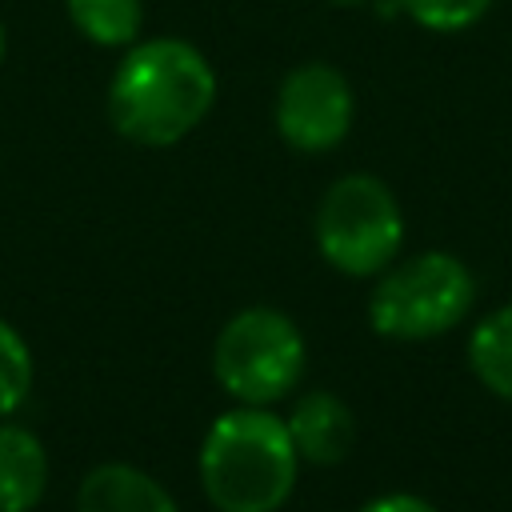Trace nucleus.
<instances>
[{
  "label": "nucleus",
  "instance_id": "nucleus-7",
  "mask_svg": "<svg viewBox=\"0 0 512 512\" xmlns=\"http://www.w3.org/2000/svg\"><path fill=\"white\" fill-rule=\"evenodd\" d=\"M284 424H288V436L304 464H320V468L340 464L356 444V416L328 388L304 392L292 404V412L284 416Z\"/></svg>",
  "mask_w": 512,
  "mask_h": 512
},
{
  "label": "nucleus",
  "instance_id": "nucleus-3",
  "mask_svg": "<svg viewBox=\"0 0 512 512\" xmlns=\"http://www.w3.org/2000/svg\"><path fill=\"white\" fill-rule=\"evenodd\" d=\"M476 304V276L452 252H416L392 260L368 292V324L384 340L416 344L452 332Z\"/></svg>",
  "mask_w": 512,
  "mask_h": 512
},
{
  "label": "nucleus",
  "instance_id": "nucleus-10",
  "mask_svg": "<svg viewBox=\"0 0 512 512\" xmlns=\"http://www.w3.org/2000/svg\"><path fill=\"white\" fill-rule=\"evenodd\" d=\"M464 356L480 388L512 404V304H500L472 324Z\"/></svg>",
  "mask_w": 512,
  "mask_h": 512
},
{
  "label": "nucleus",
  "instance_id": "nucleus-12",
  "mask_svg": "<svg viewBox=\"0 0 512 512\" xmlns=\"http://www.w3.org/2000/svg\"><path fill=\"white\" fill-rule=\"evenodd\" d=\"M32 392V352L24 336L0 316V420L12 416Z\"/></svg>",
  "mask_w": 512,
  "mask_h": 512
},
{
  "label": "nucleus",
  "instance_id": "nucleus-1",
  "mask_svg": "<svg viewBox=\"0 0 512 512\" xmlns=\"http://www.w3.org/2000/svg\"><path fill=\"white\" fill-rule=\"evenodd\" d=\"M216 72L200 48L176 36L136 44L112 72L108 120L140 148H172L212 112Z\"/></svg>",
  "mask_w": 512,
  "mask_h": 512
},
{
  "label": "nucleus",
  "instance_id": "nucleus-6",
  "mask_svg": "<svg viewBox=\"0 0 512 512\" xmlns=\"http://www.w3.org/2000/svg\"><path fill=\"white\" fill-rule=\"evenodd\" d=\"M276 132L296 152H332L356 120V96L340 68L312 60L292 68L276 88Z\"/></svg>",
  "mask_w": 512,
  "mask_h": 512
},
{
  "label": "nucleus",
  "instance_id": "nucleus-8",
  "mask_svg": "<svg viewBox=\"0 0 512 512\" xmlns=\"http://www.w3.org/2000/svg\"><path fill=\"white\" fill-rule=\"evenodd\" d=\"M76 512H180L160 480L136 464H100L76 488Z\"/></svg>",
  "mask_w": 512,
  "mask_h": 512
},
{
  "label": "nucleus",
  "instance_id": "nucleus-5",
  "mask_svg": "<svg viewBox=\"0 0 512 512\" xmlns=\"http://www.w3.org/2000/svg\"><path fill=\"white\" fill-rule=\"evenodd\" d=\"M304 336L296 320L280 308H240L212 344L216 384L240 400L268 408L284 400L304 376Z\"/></svg>",
  "mask_w": 512,
  "mask_h": 512
},
{
  "label": "nucleus",
  "instance_id": "nucleus-11",
  "mask_svg": "<svg viewBox=\"0 0 512 512\" xmlns=\"http://www.w3.org/2000/svg\"><path fill=\"white\" fill-rule=\"evenodd\" d=\"M76 32L100 48H124L136 40L144 4L140 0H64Z\"/></svg>",
  "mask_w": 512,
  "mask_h": 512
},
{
  "label": "nucleus",
  "instance_id": "nucleus-15",
  "mask_svg": "<svg viewBox=\"0 0 512 512\" xmlns=\"http://www.w3.org/2000/svg\"><path fill=\"white\" fill-rule=\"evenodd\" d=\"M332 4H344L348 8V4H368V0H332Z\"/></svg>",
  "mask_w": 512,
  "mask_h": 512
},
{
  "label": "nucleus",
  "instance_id": "nucleus-13",
  "mask_svg": "<svg viewBox=\"0 0 512 512\" xmlns=\"http://www.w3.org/2000/svg\"><path fill=\"white\" fill-rule=\"evenodd\" d=\"M396 8L428 32H464L488 16L492 0H396Z\"/></svg>",
  "mask_w": 512,
  "mask_h": 512
},
{
  "label": "nucleus",
  "instance_id": "nucleus-4",
  "mask_svg": "<svg viewBox=\"0 0 512 512\" xmlns=\"http://www.w3.org/2000/svg\"><path fill=\"white\" fill-rule=\"evenodd\" d=\"M316 248L344 276H380L404 248L396 192L372 172H348L316 204Z\"/></svg>",
  "mask_w": 512,
  "mask_h": 512
},
{
  "label": "nucleus",
  "instance_id": "nucleus-9",
  "mask_svg": "<svg viewBox=\"0 0 512 512\" xmlns=\"http://www.w3.org/2000/svg\"><path fill=\"white\" fill-rule=\"evenodd\" d=\"M48 488V452L36 432L0 420V512H32Z\"/></svg>",
  "mask_w": 512,
  "mask_h": 512
},
{
  "label": "nucleus",
  "instance_id": "nucleus-2",
  "mask_svg": "<svg viewBox=\"0 0 512 512\" xmlns=\"http://www.w3.org/2000/svg\"><path fill=\"white\" fill-rule=\"evenodd\" d=\"M300 456L284 416L240 404L220 412L200 444V484L216 512H280L296 488Z\"/></svg>",
  "mask_w": 512,
  "mask_h": 512
},
{
  "label": "nucleus",
  "instance_id": "nucleus-16",
  "mask_svg": "<svg viewBox=\"0 0 512 512\" xmlns=\"http://www.w3.org/2000/svg\"><path fill=\"white\" fill-rule=\"evenodd\" d=\"M0 60H4V24H0Z\"/></svg>",
  "mask_w": 512,
  "mask_h": 512
},
{
  "label": "nucleus",
  "instance_id": "nucleus-14",
  "mask_svg": "<svg viewBox=\"0 0 512 512\" xmlns=\"http://www.w3.org/2000/svg\"><path fill=\"white\" fill-rule=\"evenodd\" d=\"M356 512H440V508L432 500L416 496V492H384V496L360 504Z\"/></svg>",
  "mask_w": 512,
  "mask_h": 512
}]
</instances>
